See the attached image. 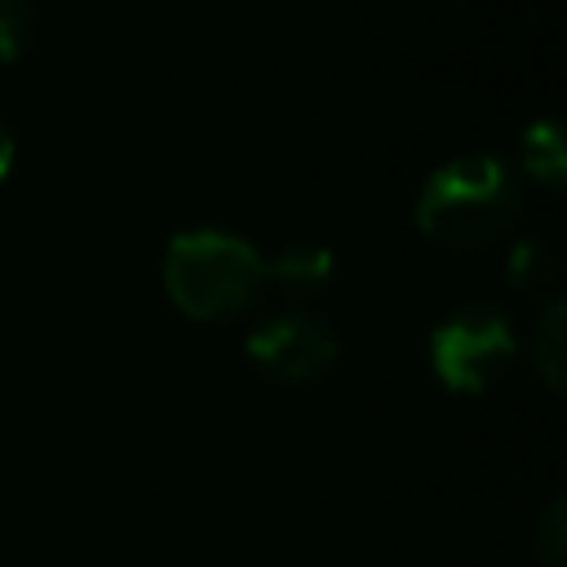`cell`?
Returning <instances> with one entry per match:
<instances>
[{
    "label": "cell",
    "instance_id": "cell-7",
    "mask_svg": "<svg viewBox=\"0 0 567 567\" xmlns=\"http://www.w3.org/2000/svg\"><path fill=\"white\" fill-rule=\"evenodd\" d=\"M523 168L545 186H563V177H567V142H563V128L554 120H536L523 133Z\"/></svg>",
    "mask_w": 567,
    "mask_h": 567
},
{
    "label": "cell",
    "instance_id": "cell-9",
    "mask_svg": "<svg viewBox=\"0 0 567 567\" xmlns=\"http://www.w3.org/2000/svg\"><path fill=\"white\" fill-rule=\"evenodd\" d=\"M31 0H0V62H13L31 40Z\"/></svg>",
    "mask_w": 567,
    "mask_h": 567
},
{
    "label": "cell",
    "instance_id": "cell-11",
    "mask_svg": "<svg viewBox=\"0 0 567 567\" xmlns=\"http://www.w3.org/2000/svg\"><path fill=\"white\" fill-rule=\"evenodd\" d=\"M13 151H18V146H13V133H9V124L0 120V182H4L9 168H13Z\"/></svg>",
    "mask_w": 567,
    "mask_h": 567
},
{
    "label": "cell",
    "instance_id": "cell-2",
    "mask_svg": "<svg viewBox=\"0 0 567 567\" xmlns=\"http://www.w3.org/2000/svg\"><path fill=\"white\" fill-rule=\"evenodd\" d=\"M261 288V252L230 230H186L164 252V292L186 319H230L248 310Z\"/></svg>",
    "mask_w": 567,
    "mask_h": 567
},
{
    "label": "cell",
    "instance_id": "cell-10",
    "mask_svg": "<svg viewBox=\"0 0 567 567\" xmlns=\"http://www.w3.org/2000/svg\"><path fill=\"white\" fill-rule=\"evenodd\" d=\"M536 554L545 567H563L567 563V501L554 496L545 518H540V532H536Z\"/></svg>",
    "mask_w": 567,
    "mask_h": 567
},
{
    "label": "cell",
    "instance_id": "cell-3",
    "mask_svg": "<svg viewBox=\"0 0 567 567\" xmlns=\"http://www.w3.org/2000/svg\"><path fill=\"white\" fill-rule=\"evenodd\" d=\"M514 359V328L492 306H465L430 332V368L456 394L487 390Z\"/></svg>",
    "mask_w": 567,
    "mask_h": 567
},
{
    "label": "cell",
    "instance_id": "cell-5",
    "mask_svg": "<svg viewBox=\"0 0 567 567\" xmlns=\"http://www.w3.org/2000/svg\"><path fill=\"white\" fill-rule=\"evenodd\" d=\"M332 248L323 244H288L266 261V284H275L284 297H315L332 284Z\"/></svg>",
    "mask_w": 567,
    "mask_h": 567
},
{
    "label": "cell",
    "instance_id": "cell-6",
    "mask_svg": "<svg viewBox=\"0 0 567 567\" xmlns=\"http://www.w3.org/2000/svg\"><path fill=\"white\" fill-rule=\"evenodd\" d=\"M532 363H536L540 381L554 394H563V385H567V306L558 297L540 310V323L532 332Z\"/></svg>",
    "mask_w": 567,
    "mask_h": 567
},
{
    "label": "cell",
    "instance_id": "cell-4",
    "mask_svg": "<svg viewBox=\"0 0 567 567\" xmlns=\"http://www.w3.org/2000/svg\"><path fill=\"white\" fill-rule=\"evenodd\" d=\"M244 350L275 381H315L337 363V332L315 315H275L248 332Z\"/></svg>",
    "mask_w": 567,
    "mask_h": 567
},
{
    "label": "cell",
    "instance_id": "cell-8",
    "mask_svg": "<svg viewBox=\"0 0 567 567\" xmlns=\"http://www.w3.org/2000/svg\"><path fill=\"white\" fill-rule=\"evenodd\" d=\"M554 270H558V257H554V248L545 239L514 244V252H509V279L518 288H540V284L554 279Z\"/></svg>",
    "mask_w": 567,
    "mask_h": 567
},
{
    "label": "cell",
    "instance_id": "cell-1",
    "mask_svg": "<svg viewBox=\"0 0 567 567\" xmlns=\"http://www.w3.org/2000/svg\"><path fill=\"white\" fill-rule=\"evenodd\" d=\"M518 204V182L496 155H456L425 177L416 195V226L443 248L474 252L514 226Z\"/></svg>",
    "mask_w": 567,
    "mask_h": 567
}]
</instances>
